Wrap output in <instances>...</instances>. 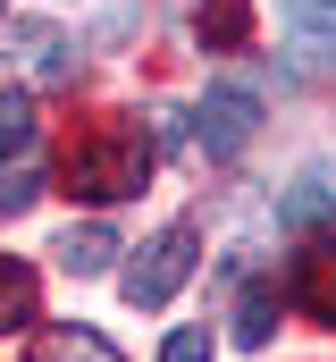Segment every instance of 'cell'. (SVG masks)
<instances>
[{"label": "cell", "mask_w": 336, "mask_h": 362, "mask_svg": "<svg viewBox=\"0 0 336 362\" xmlns=\"http://www.w3.org/2000/svg\"><path fill=\"white\" fill-rule=\"evenodd\" d=\"M143 177H152V135L143 127H101L68 152V194H84V202L143 194Z\"/></svg>", "instance_id": "6da1fadb"}, {"label": "cell", "mask_w": 336, "mask_h": 362, "mask_svg": "<svg viewBox=\"0 0 336 362\" xmlns=\"http://www.w3.org/2000/svg\"><path fill=\"white\" fill-rule=\"evenodd\" d=\"M185 278H193V228H185V219H168L160 236H152V245H143V253L126 262V278H118V286H126V303L160 312L168 295L185 286Z\"/></svg>", "instance_id": "7a4b0ae2"}, {"label": "cell", "mask_w": 336, "mask_h": 362, "mask_svg": "<svg viewBox=\"0 0 336 362\" xmlns=\"http://www.w3.org/2000/svg\"><path fill=\"white\" fill-rule=\"evenodd\" d=\"M193 135H202V152H210V160H236L252 135H260V93H244V85H210V101L193 110Z\"/></svg>", "instance_id": "3957f363"}, {"label": "cell", "mask_w": 336, "mask_h": 362, "mask_svg": "<svg viewBox=\"0 0 336 362\" xmlns=\"http://www.w3.org/2000/svg\"><path fill=\"white\" fill-rule=\"evenodd\" d=\"M17 42H25V59H34V85H76V51H68V34H59V25L25 17V25H17Z\"/></svg>", "instance_id": "277c9868"}, {"label": "cell", "mask_w": 336, "mask_h": 362, "mask_svg": "<svg viewBox=\"0 0 336 362\" xmlns=\"http://www.w3.org/2000/svg\"><path fill=\"white\" fill-rule=\"evenodd\" d=\"M294 295H303L320 320H336V245H303V262H294Z\"/></svg>", "instance_id": "5b68a950"}, {"label": "cell", "mask_w": 336, "mask_h": 362, "mask_svg": "<svg viewBox=\"0 0 336 362\" xmlns=\"http://www.w3.org/2000/svg\"><path fill=\"white\" fill-rule=\"evenodd\" d=\"M34 362H118V346L101 329H42L34 337Z\"/></svg>", "instance_id": "8992f818"}, {"label": "cell", "mask_w": 336, "mask_h": 362, "mask_svg": "<svg viewBox=\"0 0 336 362\" xmlns=\"http://www.w3.org/2000/svg\"><path fill=\"white\" fill-rule=\"evenodd\" d=\"M109 253H118V236H109L101 219H84V228H68V236H59V270H76V278L109 270Z\"/></svg>", "instance_id": "52a82bcc"}, {"label": "cell", "mask_w": 336, "mask_h": 362, "mask_svg": "<svg viewBox=\"0 0 336 362\" xmlns=\"http://www.w3.org/2000/svg\"><path fill=\"white\" fill-rule=\"evenodd\" d=\"M193 34H202L210 51H244V34H252V8H244V0H202Z\"/></svg>", "instance_id": "ba28073f"}, {"label": "cell", "mask_w": 336, "mask_h": 362, "mask_svg": "<svg viewBox=\"0 0 336 362\" xmlns=\"http://www.w3.org/2000/svg\"><path fill=\"white\" fill-rule=\"evenodd\" d=\"M17 320H34V270L0 253V329H17Z\"/></svg>", "instance_id": "9c48e42d"}, {"label": "cell", "mask_w": 336, "mask_h": 362, "mask_svg": "<svg viewBox=\"0 0 336 362\" xmlns=\"http://www.w3.org/2000/svg\"><path fill=\"white\" fill-rule=\"evenodd\" d=\"M25 144H34V93H0V160H8V152H25Z\"/></svg>", "instance_id": "30bf717a"}, {"label": "cell", "mask_w": 336, "mask_h": 362, "mask_svg": "<svg viewBox=\"0 0 336 362\" xmlns=\"http://www.w3.org/2000/svg\"><path fill=\"white\" fill-rule=\"evenodd\" d=\"M269 329H277V295H269V286H252L244 312H236V346H269Z\"/></svg>", "instance_id": "8fae6325"}, {"label": "cell", "mask_w": 336, "mask_h": 362, "mask_svg": "<svg viewBox=\"0 0 336 362\" xmlns=\"http://www.w3.org/2000/svg\"><path fill=\"white\" fill-rule=\"evenodd\" d=\"M34 194H42V169H34V160L0 169V211H34Z\"/></svg>", "instance_id": "7c38bea8"}, {"label": "cell", "mask_w": 336, "mask_h": 362, "mask_svg": "<svg viewBox=\"0 0 336 362\" xmlns=\"http://www.w3.org/2000/svg\"><path fill=\"white\" fill-rule=\"evenodd\" d=\"M336 194H320V185H303V194H286V228H311V219H328Z\"/></svg>", "instance_id": "4fadbf2b"}, {"label": "cell", "mask_w": 336, "mask_h": 362, "mask_svg": "<svg viewBox=\"0 0 336 362\" xmlns=\"http://www.w3.org/2000/svg\"><path fill=\"white\" fill-rule=\"evenodd\" d=\"M160 362H210V329H168Z\"/></svg>", "instance_id": "5bb4252c"}, {"label": "cell", "mask_w": 336, "mask_h": 362, "mask_svg": "<svg viewBox=\"0 0 336 362\" xmlns=\"http://www.w3.org/2000/svg\"><path fill=\"white\" fill-rule=\"evenodd\" d=\"M294 17H303V25H328V34H336V0H294Z\"/></svg>", "instance_id": "9a60e30c"}, {"label": "cell", "mask_w": 336, "mask_h": 362, "mask_svg": "<svg viewBox=\"0 0 336 362\" xmlns=\"http://www.w3.org/2000/svg\"><path fill=\"white\" fill-rule=\"evenodd\" d=\"M0 8H8V0H0Z\"/></svg>", "instance_id": "2e32d148"}]
</instances>
